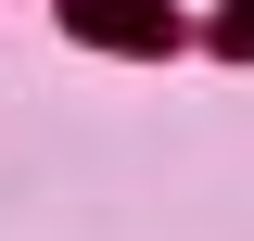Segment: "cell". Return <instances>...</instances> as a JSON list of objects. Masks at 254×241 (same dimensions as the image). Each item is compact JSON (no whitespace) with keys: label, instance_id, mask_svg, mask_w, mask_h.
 <instances>
[{"label":"cell","instance_id":"obj_1","mask_svg":"<svg viewBox=\"0 0 254 241\" xmlns=\"http://www.w3.org/2000/svg\"><path fill=\"white\" fill-rule=\"evenodd\" d=\"M64 26L102 38V51H165V38H178V26H165V0H64Z\"/></svg>","mask_w":254,"mask_h":241},{"label":"cell","instance_id":"obj_2","mask_svg":"<svg viewBox=\"0 0 254 241\" xmlns=\"http://www.w3.org/2000/svg\"><path fill=\"white\" fill-rule=\"evenodd\" d=\"M216 51H242V63H254V0H229V13H216Z\"/></svg>","mask_w":254,"mask_h":241}]
</instances>
